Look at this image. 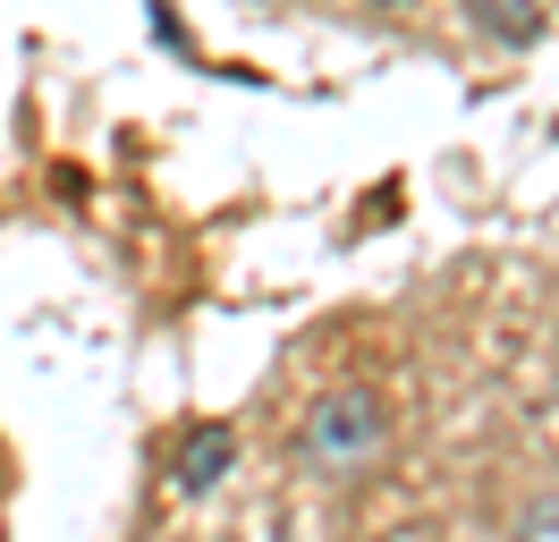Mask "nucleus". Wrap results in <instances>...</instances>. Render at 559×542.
Returning a JSON list of instances; mask_svg holds the SVG:
<instances>
[{"label": "nucleus", "mask_w": 559, "mask_h": 542, "mask_svg": "<svg viewBox=\"0 0 559 542\" xmlns=\"http://www.w3.org/2000/svg\"><path fill=\"white\" fill-rule=\"evenodd\" d=\"M390 440V415L373 390H331V399H314V415H306V458H314L322 474H356L373 467Z\"/></svg>", "instance_id": "f257e3e1"}, {"label": "nucleus", "mask_w": 559, "mask_h": 542, "mask_svg": "<svg viewBox=\"0 0 559 542\" xmlns=\"http://www.w3.org/2000/svg\"><path fill=\"white\" fill-rule=\"evenodd\" d=\"M229 458H238V433L229 424H195V433L178 440V492H212L221 474H229Z\"/></svg>", "instance_id": "f03ea898"}, {"label": "nucleus", "mask_w": 559, "mask_h": 542, "mask_svg": "<svg viewBox=\"0 0 559 542\" xmlns=\"http://www.w3.org/2000/svg\"><path fill=\"white\" fill-rule=\"evenodd\" d=\"M466 17H475L491 43L525 51V43H543V26H551V0H466Z\"/></svg>", "instance_id": "7ed1b4c3"}, {"label": "nucleus", "mask_w": 559, "mask_h": 542, "mask_svg": "<svg viewBox=\"0 0 559 542\" xmlns=\"http://www.w3.org/2000/svg\"><path fill=\"white\" fill-rule=\"evenodd\" d=\"M518 542H559V492L525 500V517H518Z\"/></svg>", "instance_id": "20e7f679"}, {"label": "nucleus", "mask_w": 559, "mask_h": 542, "mask_svg": "<svg viewBox=\"0 0 559 542\" xmlns=\"http://www.w3.org/2000/svg\"><path fill=\"white\" fill-rule=\"evenodd\" d=\"M373 9H407V0H373Z\"/></svg>", "instance_id": "39448f33"}]
</instances>
